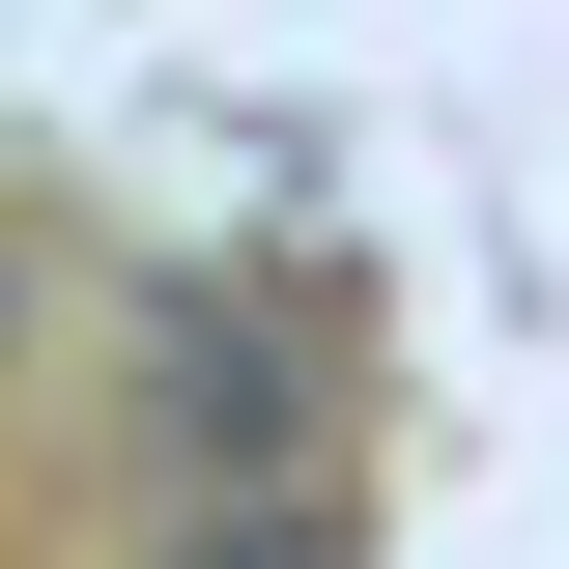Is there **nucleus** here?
I'll use <instances>...</instances> for the list:
<instances>
[{"mask_svg": "<svg viewBox=\"0 0 569 569\" xmlns=\"http://www.w3.org/2000/svg\"><path fill=\"white\" fill-rule=\"evenodd\" d=\"M0 342H29V228H0Z\"/></svg>", "mask_w": 569, "mask_h": 569, "instance_id": "obj_2", "label": "nucleus"}, {"mask_svg": "<svg viewBox=\"0 0 569 569\" xmlns=\"http://www.w3.org/2000/svg\"><path fill=\"white\" fill-rule=\"evenodd\" d=\"M171 569H342V541H313V512H257V541H171Z\"/></svg>", "mask_w": 569, "mask_h": 569, "instance_id": "obj_1", "label": "nucleus"}]
</instances>
